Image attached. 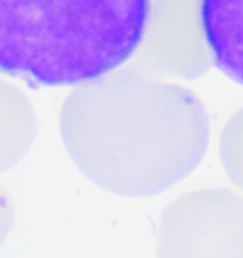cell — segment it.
<instances>
[{"label":"cell","mask_w":243,"mask_h":258,"mask_svg":"<svg viewBox=\"0 0 243 258\" xmlns=\"http://www.w3.org/2000/svg\"><path fill=\"white\" fill-rule=\"evenodd\" d=\"M158 258H243V198L228 190H196L163 209Z\"/></svg>","instance_id":"cell-3"},{"label":"cell","mask_w":243,"mask_h":258,"mask_svg":"<svg viewBox=\"0 0 243 258\" xmlns=\"http://www.w3.org/2000/svg\"><path fill=\"white\" fill-rule=\"evenodd\" d=\"M202 17L215 64L243 86V0H203Z\"/></svg>","instance_id":"cell-5"},{"label":"cell","mask_w":243,"mask_h":258,"mask_svg":"<svg viewBox=\"0 0 243 258\" xmlns=\"http://www.w3.org/2000/svg\"><path fill=\"white\" fill-rule=\"evenodd\" d=\"M219 154L230 180L243 190V108L226 121L220 133Z\"/></svg>","instance_id":"cell-7"},{"label":"cell","mask_w":243,"mask_h":258,"mask_svg":"<svg viewBox=\"0 0 243 258\" xmlns=\"http://www.w3.org/2000/svg\"><path fill=\"white\" fill-rule=\"evenodd\" d=\"M59 129L74 165L91 182L128 198L169 190L200 165L209 146L202 101L137 67L74 89Z\"/></svg>","instance_id":"cell-1"},{"label":"cell","mask_w":243,"mask_h":258,"mask_svg":"<svg viewBox=\"0 0 243 258\" xmlns=\"http://www.w3.org/2000/svg\"><path fill=\"white\" fill-rule=\"evenodd\" d=\"M36 137V116L29 99L0 80V173L25 158Z\"/></svg>","instance_id":"cell-6"},{"label":"cell","mask_w":243,"mask_h":258,"mask_svg":"<svg viewBox=\"0 0 243 258\" xmlns=\"http://www.w3.org/2000/svg\"><path fill=\"white\" fill-rule=\"evenodd\" d=\"M12 220H14L12 203H10L8 196L0 190V243L6 239L10 228H12Z\"/></svg>","instance_id":"cell-8"},{"label":"cell","mask_w":243,"mask_h":258,"mask_svg":"<svg viewBox=\"0 0 243 258\" xmlns=\"http://www.w3.org/2000/svg\"><path fill=\"white\" fill-rule=\"evenodd\" d=\"M203 0H150L145 40L135 67L150 76L200 78L211 69L213 51L203 31Z\"/></svg>","instance_id":"cell-4"},{"label":"cell","mask_w":243,"mask_h":258,"mask_svg":"<svg viewBox=\"0 0 243 258\" xmlns=\"http://www.w3.org/2000/svg\"><path fill=\"white\" fill-rule=\"evenodd\" d=\"M150 0H0V73L29 86H74L137 53Z\"/></svg>","instance_id":"cell-2"}]
</instances>
